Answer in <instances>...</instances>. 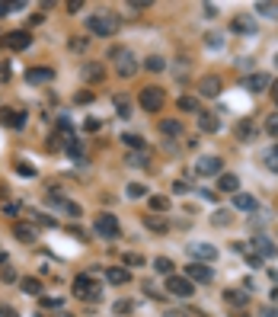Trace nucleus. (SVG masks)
<instances>
[{"label": "nucleus", "instance_id": "obj_5", "mask_svg": "<svg viewBox=\"0 0 278 317\" xmlns=\"http://www.w3.org/2000/svg\"><path fill=\"white\" fill-rule=\"evenodd\" d=\"M166 292L176 298H192L195 295V285L185 279V276H166Z\"/></svg>", "mask_w": 278, "mask_h": 317}, {"label": "nucleus", "instance_id": "obj_56", "mask_svg": "<svg viewBox=\"0 0 278 317\" xmlns=\"http://www.w3.org/2000/svg\"><path fill=\"white\" fill-rule=\"evenodd\" d=\"M166 317H185V314H179V311H166Z\"/></svg>", "mask_w": 278, "mask_h": 317}, {"label": "nucleus", "instance_id": "obj_13", "mask_svg": "<svg viewBox=\"0 0 278 317\" xmlns=\"http://www.w3.org/2000/svg\"><path fill=\"white\" fill-rule=\"evenodd\" d=\"M26 80H29V83H48V80H55V67H51V64H45V67H29V71H26Z\"/></svg>", "mask_w": 278, "mask_h": 317}, {"label": "nucleus", "instance_id": "obj_47", "mask_svg": "<svg viewBox=\"0 0 278 317\" xmlns=\"http://www.w3.org/2000/svg\"><path fill=\"white\" fill-rule=\"evenodd\" d=\"M83 128H87V131H99V128H103V122H99V119H87V125H83Z\"/></svg>", "mask_w": 278, "mask_h": 317}, {"label": "nucleus", "instance_id": "obj_42", "mask_svg": "<svg viewBox=\"0 0 278 317\" xmlns=\"http://www.w3.org/2000/svg\"><path fill=\"white\" fill-rule=\"evenodd\" d=\"M147 164V157L144 154H135V157H128V167H144Z\"/></svg>", "mask_w": 278, "mask_h": 317}, {"label": "nucleus", "instance_id": "obj_51", "mask_svg": "<svg viewBox=\"0 0 278 317\" xmlns=\"http://www.w3.org/2000/svg\"><path fill=\"white\" fill-rule=\"evenodd\" d=\"M74 99H77V103H93V93H87V90H83V93H77Z\"/></svg>", "mask_w": 278, "mask_h": 317}, {"label": "nucleus", "instance_id": "obj_15", "mask_svg": "<svg viewBox=\"0 0 278 317\" xmlns=\"http://www.w3.org/2000/svg\"><path fill=\"white\" fill-rule=\"evenodd\" d=\"M13 234H16V241H22V244H35L38 241V231L32 228V224H13Z\"/></svg>", "mask_w": 278, "mask_h": 317}, {"label": "nucleus", "instance_id": "obj_25", "mask_svg": "<svg viewBox=\"0 0 278 317\" xmlns=\"http://www.w3.org/2000/svg\"><path fill=\"white\" fill-rule=\"evenodd\" d=\"M192 253H195V257H202V260H208V263L218 257V250H214L211 244H195V247H192Z\"/></svg>", "mask_w": 278, "mask_h": 317}, {"label": "nucleus", "instance_id": "obj_10", "mask_svg": "<svg viewBox=\"0 0 278 317\" xmlns=\"http://www.w3.org/2000/svg\"><path fill=\"white\" fill-rule=\"evenodd\" d=\"M256 122H253V119H240V122H237V125H234V138H237V141H243V144H250V141H256Z\"/></svg>", "mask_w": 278, "mask_h": 317}, {"label": "nucleus", "instance_id": "obj_57", "mask_svg": "<svg viewBox=\"0 0 278 317\" xmlns=\"http://www.w3.org/2000/svg\"><path fill=\"white\" fill-rule=\"evenodd\" d=\"M272 301H278V289H275V292H272Z\"/></svg>", "mask_w": 278, "mask_h": 317}, {"label": "nucleus", "instance_id": "obj_35", "mask_svg": "<svg viewBox=\"0 0 278 317\" xmlns=\"http://www.w3.org/2000/svg\"><path fill=\"white\" fill-rule=\"evenodd\" d=\"M266 167H269V170H275V173H278V144H275V148H269V151H266Z\"/></svg>", "mask_w": 278, "mask_h": 317}, {"label": "nucleus", "instance_id": "obj_4", "mask_svg": "<svg viewBox=\"0 0 278 317\" xmlns=\"http://www.w3.org/2000/svg\"><path fill=\"white\" fill-rule=\"evenodd\" d=\"M163 103H166V93H163V87H141V109L144 112H160L163 109Z\"/></svg>", "mask_w": 278, "mask_h": 317}, {"label": "nucleus", "instance_id": "obj_39", "mask_svg": "<svg viewBox=\"0 0 278 317\" xmlns=\"http://www.w3.org/2000/svg\"><path fill=\"white\" fill-rule=\"evenodd\" d=\"M0 317H19V311L13 305H3V301H0Z\"/></svg>", "mask_w": 278, "mask_h": 317}, {"label": "nucleus", "instance_id": "obj_23", "mask_svg": "<svg viewBox=\"0 0 278 317\" xmlns=\"http://www.w3.org/2000/svg\"><path fill=\"white\" fill-rule=\"evenodd\" d=\"M112 106H115V115H122V119H128V115H131V99H128L125 93L115 96V99H112Z\"/></svg>", "mask_w": 278, "mask_h": 317}, {"label": "nucleus", "instance_id": "obj_50", "mask_svg": "<svg viewBox=\"0 0 278 317\" xmlns=\"http://www.w3.org/2000/svg\"><path fill=\"white\" fill-rule=\"evenodd\" d=\"M259 247H262V253H266V257H272V253H275V247L269 244V241H259Z\"/></svg>", "mask_w": 278, "mask_h": 317}, {"label": "nucleus", "instance_id": "obj_29", "mask_svg": "<svg viewBox=\"0 0 278 317\" xmlns=\"http://www.w3.org/2000/svg\"><path fill=\"white\" fill-rule=\"evenodd\" d=\"M147 205H150V212H166V208H169V199H166V196H150Z\"/></svg>", "mask_w": 278, "mask_h": 317}, {"label": "nucleus", "instance_id": "obj_27", "mask_svg": "<svg viewBox=\"0 0 278 317\" xmlns=\"http://www.w3.org/2000/svg\"><path fill=\"white\" fill-rule=\"evenodd\" d=\"M144 224H147V231H153V234H166V231H169V224L163 218H153V215H150V218H144Z\"/></svg>", "mask_w": 278, "mask_h": 317}, {"label": "nucleus", "instance_id": "obj_22", "mask_svg": "<svg viewBox=\"0 0 278 317\" xmlns=\"http://www.w3.org/2000/svg\"><path fill=\"white\" fill-rule=\"evenodd\" d=\"M234 208H240V212H253V208H256V199L246 196V192H234Z\"/></svg>", "mask_w": 278, "mask_h": 317}, {"label": "nucleus", "instance_id": "obj_6", "mask_svg": "<svg viewBox=\"0 0 278 317\" xmlns=\"http://www.w3.org/2000/svg\"><path fill=\"white\" fill-rule=\"evenodd\" d=\"M109 61H122V64H119V77H131V74L138 71L135 55L125 51V48H112V51H109Z\"/></svg>", "mask_w": 278, "mask_h": 317}, {"label": "nucleus", "instance_id": "obj_34", "mask_svg": "<svg viewBox=\"0 0 278 317\" xmlns=\"http://www.w3.org/2000/svg\"><path fill=\"white\" fill-rule=\"evenodd\" d=\"M45 202H48V205H64L67 199L61 196V189H48V192H45Z\"/></svg>", "mask_w": 278, "mask_h": 317}, {"label": "nucleus", "instance_id": "obj_33", "mask_svg": "<svg viewBox=\"0 0 278 317\" xmlns=\"http://www.w3.org/2000/svg\"><path fill=\"white\" fill-rule=\"evenodd\" d=\"M125 148H135V151H144V138L141 135H122Z\"/></svg>", "mask_w": 278, "mask_h": 317}, {"label": "nucleus", "instance_id": "obj_21", "mask_svg": "<svg viewBox=\"0 0 278 317\" xmlns=\"http://www.w3.org/2000/svg\"><path fill=\"white\" fill-rule=\"evenodd\" d=\"M19 289L26 292V295H42V279H35V276H26V279H19Z\"/></svg>", "mask_w": 278, "mask_h": 317}, {"label": "nucleus", "instance_id": "obj_44", "mask_svg": "<svg viewBox=\"0 0 278 317\" xmlns=\"http://www.w3.org/2000/svg\"><path fill=\"white\" fill-rule=\"evenodd\" d=\"M147 0H135V3H128V10H135V13H141V10H147Z\"/></svg>", "mask_w": 278, "mask_h": 317}, {"label": "nucleus", "instance_id": "obj_59", "mask_svg": "<svg viewBox=\"0 0 278 317\" xmlns=\"http://www.w3.org/2000/svg\"><path fill=\"white\" fill-rule=\"evenodd\" d=\"M35 317H42V314H35Z\"/></svg>", "mask_w": 278, "mask_h": 317}, {"label": "nucleus", "instance_id": "obj_37", "mask_svg": "<svg viewBox=\"0 0 278 317\" xmlns=\"http://www.w3.org/2000/svg\"><path fill=\"white\" fill-rule=\"evenodd\" d=\"M16 173H19V176H26V180H32V176H35V167H32V164H26V160H19V164H16Z\"/></svg>", "mask_w": 278, "mask_h": 317}, {"label": "nucleus", "instance_id": "obj_18", "mask_svg": "<svg viewBox=\"0 0 278 317\" xmlns=\"http://www.w3.org/2000/svg\"><path fill=\"white\" fill-rule=\"evenodd\" d=\"M240 189V180L234 173H221L218 176V192H237Z\"/></svg>", "mask_w": 278, "mask_h": 317}, {"label": "nucleus", "instance_id": "obj_55", "mask_svg": "<svg viewBox=\"0 0 278 317\" xmlns=\"http://www.w3.org/2000/svg\"><path fill=\"white\" fill-rule=\"evenodd\" d=\"M80 6H83L80 0H71V3H67V13H77V10H80Z\"/></svg>", "mask_w": 278, "mask_h": 317}, {"label": "nucleus", "instance_id": "obj_54", "mask_svg": "<svg viewBox=\"0 0 278 317\" xmlns=\"http://www.w3.org/2000/svg\"><path fill=\"white\" fill-rule=\"evenodd\" d=\"M259 314H262V317H278V308H262Z\"/></svg>", "mask_w": 278, "mask_h": 317}, {"label": "nucleus", "instance_id": "obj_14", "mask_svg": "<svg viewBox=\"0 0 278 317\" xmlns=\"http://www.w3.org/2000/svg\"><path fill=\"white\" fill-rule=\"evenodd\" d=\"M269 83H272V77H269V74H250V77L243 80V87H246V90H253V93H262Z\"/></svg>", "mask_w": 278, "mask_h": 317}, {"label": "nucleus", "instance_id": "obj_36", "mask_svg": "<svg viewBox=\"0 0 278 317\" xmlns=\"http://www.w3.org/2000/svg\"><path fill=\"white\" fill-rule=\"evenodd\" d=\"M87 45H90V38H80V35H74L71 42H67V48H71V51H87Z\"/></svg>", "mask_w": 278, "mask_h": 317}, {"label": "nucleus", "instance_id": "obj_2", "mask_svg": "<svg viewBox=\"0 0 278 317\" xmlns=\"http://www.w3.org/2000/svg\"><path fill=\"white\" fill-rule=\"evenodd\" d=\"M74 295L83 298V301H99V298H103V285L93 279L90 273H80L74 279Z\"/></svg>", "mask_w": 278, "mask_h": 317}, {"label": "nucleus", "instance_id": "obj_32", "mask_svg": "<svg viewBox=\"0 0 278 317\" xmlns=\"http://www.w3.org/2000/svg\"><path fill=\"white\" fill-rule=\"evenodd\" d=\"M128 199H144L147 196V186H144V183H128Z\"/></svg>", "mask_w": 278, "mask_h": 317}, {"label": "nucleus", "instance_id": "obj_1", "mask_svg": "<svg viewBox=\"0 0 278 317\" xmlns=\"http://www.w3.org/2000/svg\"><path fill=\"white\" fill-rule=\"evenodd\" d=\"M119 26H122V19H119V13H112V10H99V13H90L87 16V29L99 38H112L119 32Z\"/></svg>", "mask_w": 278, "mask_h": 317}, {"label": "nucleus", "instance_id": "obj_30", "mask_svg": "<svg viewBox=\"0 0 278 317\" xmlns=\"http://www.w3.org/2000/svg\"><path fill=\"white\" fill-rule=\"evenodd\" d=\"M0 122H3V125H10V128H16L19 112H16V109H0Z\"/></svg>", "mask_w": 278, "mask_h": 317}, {"label": "nucleus", "instance_id": "obj_20", "mask_svg": "<svg viewBox=\"0 0 278 317\" xmlns=\"http://www.w3.org/2000/svg\"><path fill=\"white\" fill-rule=\"evenodd\" d=\"M198 128H202V131H208V135H211V131H218V128H221L218 115H211V112H202V115H198Z\"/></svg>", "mask_w": 278, "mask_h": 317}, {"label": "nucleus", "instance_id": "obj_17", "mask_svg": "<svg viewBox=\"0 0 278 317\" xmlns=\"http://www.w3.org/2000/svg\"><path fill=\"white\" fill-rule=\"evenodd\" d=\"M224 301H227L230 308H246L250 298H246V292H240V289H227V292H224Z\"/></svg>", "mask_w": 278, "mask_h": 317}, {"label": "nucleus", "instance_id": "obj_26", "mask_svg": "<svg viewBox=\"0 0 278 317\" xmlns=\"http://www.w3.org/2000/svg\"><path fill=\"white\" fill-rule=\"evenodd\" d=\"M173 260H166V257H157L153 260V273H160V276H173Z\"/></svg>", "mask_w": 278, "mask_h": 317}, {"label": "nucleus", "instance_id": "obj_43", "mask_svg": "<svg viewBox=\"0 0 278 317\" xmlns=\"http://www.w3.org/2000/svg\"><path fill=\"white\" fill-rule=\"evenodd\" d=\"M32 218H35L38 224H45V228H55V224H58L55 218H48V215H32Z\"/></svg>", "mask_w": 278, "mask_h": 317}, {"label": "nucleus", "instance_id": "obj_24", "mask_svg": "<svg viewBox=\"0 0 278 317\" xmlns=\"http://www.w3.org/2000/svg\"><path fill=\"white\" fill-rule=\"evenodd\" d=\"M230 29H234V32H256V22H253L250 16H237L234 22H230Z\"/></svg>", "mask_w": 278, "mask_h": 317}, {"label": "nucleus", "instance_id": "obj_46", "mask_svg": "<svg viewBox=\"0 0 278 317\" xmlns=\"http://www.w3.org/2000/svg\"><path fill=\"white\" fill-rule=\"evenodd\" d=\"M67 154H74V157H77V154H83V144L80 141H71V144H67Z\"/></svg>", "mask_w": 278, "mask_h": 317}, {"label": "nucleus", "instance_id": "obj_41", "mask_svg": "<svg viewBox=\"0 0 278 317\" xmlns=\"http://www.w3.org/2000/svg\"><path fill=\"white\" fill-rule=\"evenodd\" d=\"M0 279H3V282H16V269H10V266L0 269Z\"/></svg>", "mask_w": 278, "mask_h": 317}, {"label": "nucleus", "instance_id": "obj_19", "mask_svg": "<svg viewBox=\"0 0 278 317\" xmlns=\"http://www.w3.org/2000/svg\"><path fill=\"white\" fill-rule=\"evenodd\" d=\"M106 279H109L112 285H125V282H131V273H128V269L112 266V269H106Z\"/></svg>", "mask_w": 278, "mask_h": 317}, {"label": "nucleus", "instance_id": "obj_16", "mask_svg": "<svg viewBox=\"0 0 278 317\" xmlns=\"http://www.w3.org/2000/svg\"><path fill=\"white\" fill-rule=\"evenodd\" d=\"M160 131L166 138H179L182 135V122L179 119H160Z\"/></svg>", "mask_w": 278, "mask_h": 317}, {"label": "nucleus", "instance_id": "obj_38", "mask_svg": "<svg viewBox=\"0 0 278 317\" xmlns=\"http://www.w3.org/2000/svg\"><path fill=\"white\" fill-rule=\"evenodd\" d=\"M125 266H144L141 253H125Z\"/></svg>", "mask_w": 278, "mask_h": 317}, {"label": "nucleus", "instance_id": "obj_58", "mask_svg": "<svg viewBox=\"0 0 278 317\" xmlns=\"http://www.w3.org/2000/svg\"><path fill=\"white\" fill-rule=\"evenodd\" d=\"M275 103H278V93H275Z\"/></svg>", "mask_w": 278, "mask_h": 317}, {"label": "nucleus", "instance_id": "obj_45", "mask_svg": "<svg viewBox=\"0 0 278 317\" xmlns=\"http://www.w3.org/2000/svg\"><path fill=\"white\" fill-rule=\"evenodd\" d=\"M269 135H272V138H278V115H272V119H269Z\"/></svg>", "mask_w": 278, "mask_h": 317}, {"label": "nucleus", "instance_id": "obj_31", "mask_svg": "<svg viewBox=\"0 0 278 317\" xmlns=\"http://www.w3.org/2000/svg\"><path fill=\"white\" fill-rule=\"evenodd\" d=\"M144 67H147V71H153V74H160V71L166 67V61L160 58V55H150L147 61H144Z\"/></svg>", "mask_w": 278, "mask_h": 317}, {"label": "nucleus", "instance_id": "obj_49", "mask_svg": "<svg viewBox=\"0 0 278 317\" xmlns=\"http://www.w3.org/2000/svg\"><path fill=\"white\" fill-rule=\"evenodd\" d=\"M115 311H119V314H128V311H131V301H119V305H115Z\"/></svg>", "mask_w": 278, "mask_h": 317}, {"label": "nucleus", "instance_id": "obj_40", "mask_svg": "<svg viewBox=\"0 0 278 317\" xmlns=\"http://www.w3.org/2000/svg\"><path fill=\"white\" fill-rule=\"evenodd\" d=\"M61 208H64L67 215H77V218H80V205H77V202H71V199H67V202L61 205Z\"/></svg>", "mask_w": 278, "mask_h": 317}, {"label": "nucleus", "instance_id": "obj_8", "mask_svg": "<svg viewBox=\"0 0 278 317\" xmlns=\"http://www.w3.org/2000/svg\"><path fill=\"white\" fill-rule=\"evenodd\" d=\"M185 279H189L192 285H195V282H211L214 279V269L211 266H205V263H189V266H185Z\"/></svg>", "mask_w": 278, "mask_h": 317}, {"label": "nucleus", "instance_id": "obj_52", "mask_svg": "<svg viewBox=\"0 0 278 317\" xmlns=\"http://www.w3.org/2000/svg\"><path fill=\"white\" fill-rule=\"evenodd\" d=\"M227 218H230L227 212H214V224H227Z\"/></svg>", "mask_w": 278, "mask_h": 317}, {"label": "nucleus", "instance_id": "obj_11", "mask_svg": "<svg viewBox=\"0 0 278 317\" xmlns=\"http://www.w3.org/2000/svg\"><path fill=\"white\" fill-rule=\"evenodd\" d=\"M221 167H224V160L211 154V157H202V160L195 164V173H198V176H221Z\"/></svg>", "mask_w": 278, "mask_h": 317}, {"label": "nucleus", "instance_id": "obj_9", "mask_svg": "<svg viewBox=\"0 0 278 317\" xmlns=\"http://www.w3.org/2000/svg\"><path fill=\"white\" fill-rule=\"evenodd\" d=\"M80 77L87 83H103L106 80V64L103 61H87V64L80 67Z\"/></svg>", "mask_w": 278, "mask_h": 317}, {"label": "nucleus", "instance_id": "obj_7", "mask_svg": "<svg viewBox=\"0 0 278 317\" xmlns=\"http://www.w3.org/2000/svg\"><path fill=\"white\" fill-rule=\"evenodd\" d=\"M0 42H3L10 51H26L29 45H32V35H29L26 29H13V32H6L3 38H0Z\"/></svg>", "mask_w": 278, "mask_h": 317}, {"label": "nucleus", "instance_id": "obj_3", "mask_svg": "<svg viewBox=\"0 0 278 317\" xmlns=\"http://www.w3.org/2000/svg\"><path fill=\"white\" fill-rule=\"evenodd\" d=\"M93 231H96L99 237H106V241H115V237L122 234V224L112 212H99L96 221H93Z\"/></svg>", "mask_w": 278, "mask_h": 317}, {"label": "nucleus", "instance_id": "obj_48", "mask_svg": "<svg viewBox=\"0 0 278 317\" xmlns=\"http://www.w3.org/2000/svg\"><path fill=\"white\" fill-rule=\"evenodd\" d=\"M48 151H61V138H58V135L48 138Z\"/></svg>", "mask_w": 278, "mask_h": 317}, {"label": "nucleus", "instance_id": "obj_53", "mask_svg": "<svg viewBox=\"0 0 278 317\" xmlns=\"http://www.w3.org/2000/svg\"><path fill=\"white\" fill-rule=\"evenodd\" d=\"M42 308H61L58 298H42Z\"/></svg>", "mask_w": 278, "mask_h": 317}, {"label": "nucleus", "instance_id": "obj_28", "mask_svg": "<svg viewBox=\"0 0 278 317\" xmlns=\"http://www.w3.org/2000/svg\"><path fill=\"white\" fill-rule=\"evenodd\" d=\"M179 112H198V99L195 96H179Z\"/></svg>", "mask_w": 278, "mask_h": 317}, {"label": "nucleus", "instance_id": "obj_12", "mask_svg": "<svg viewBox=\"0 0 278 317\" xmlns=\"http://www.w3.org/2000/svg\"><path fill=\"white\" fill-rule=\"evenodd\" d=\"M221 87H224V83H221L218 74H208V77H202V80H198V93H202V96H218Z\"/></svg>", "mask_w": 278, "mask_h": 317}]
</instances>
